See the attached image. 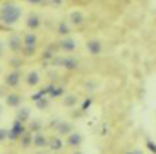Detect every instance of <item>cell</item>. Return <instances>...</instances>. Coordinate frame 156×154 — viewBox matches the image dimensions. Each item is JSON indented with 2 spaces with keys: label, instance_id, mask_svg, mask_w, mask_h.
Masks as SVG:
<instances>
[{
  "label": "cell",
  "instance_id": "cell-25",
  "mask_svg": "<svg viewBox=\"0 0 156 154\" xmlns=\"http://www.w3.org/2000/svg\"><path fill=\"white\" fill-rule=\"evenodd\" d=\"M75 154H83V152H80V151H76V152H75Z\"/></svg>",
  "mask_w": 156,
  "mask_h": 154
},
{
  "label": "cell",
  "instance_id": "cell-14",
  "mask_svg": "<svg viewBox=\"0 0 156 154\" xmlns=\"http://www.w3.org/2000/svg\"><path fill=\"white\" fill-rule=\"evenodd\" d=\"M49 147H51L53 151H60V149L64 147V142H62L60 138H51V140H49Z\"/></svg>",
  "mask_w": 156,
  "mask_h": 154
},
{
  "label": "cell",
  "instance_id": "cell-7",
  "mask_svg": "<svg viewBox=\"0 0 156 154\" xmlns=\"http://www.w3.org/2000/svg\"><path fill=\"white\" fill-rule=\"evenodd\" d=\"M20 83V73L18 71H11L7 76H5V85L7 87H16Z\"/></svg>",
  "mask_w": 156,
  "mask_h": 154
},
{
  "label": "cell",
  "instance_id": "cell-20",
  "mask_svg": "<svg viewBox=\"0 0 156 154\" xmlns=\"http://www.w3.org/2000/svg\"><path fill=\"white\" fill-rule=\"evenodd\" d=\"M5 140H9V131L0 127V142H5Z\"/></svg>",
  "mask_w": 156,
  "mask_h": 154
},
{
  "label": "cell",
  "instance_id": "cell-23",
  "mask_svg": "<svg viewBox=\"0 0 156 154\" xmlns=\"http://www.w3.org/2000/svg\"><path fill=\"white\" fill-rule=\"evenodd\" d=\"M4 54V44H2V40H0V56Z\"/></svg>",
  "mask_w": 156,
  "mask_h": 154
},
{
  "label": "cell",
  "instance_id": "cell-21",
  "mask_svg": "<svg viewBox=\"0 0 156 154\" xmlns=\"http://www.w3.org/2000/svg\"><path fill=\"white\" fill-rule=\"evenodd\" d=\"M29 143H33V134H26V136H24V142H22V145H24V147H27Z\"/></svg>",
  "mask_w": 156,
  "mask_h": 154
},
{
  "label": "cell",
  "instance_id": "cell-1",
  "mask_svg": "<svg viewBox=\"0 0 156 154\" xmlns=\"http://www.w3.org/2000/svg\"><path fill=\"white\" fill-rule=\"evenodd\" d=\"M22 16V7L15 2H4L0 5V22L4 26H15Z\"/></svg>",
  "mask_w": 156,
  "mask_h": 154
},
{
  "label": "cell",
  "instance_id": "cell-12",
  "mask_svg": "<svg viewBox=\"0 0 156 154\" xmlns=\"http://www.w3.org/2000/svg\"><path fill=\"white\" fill-rule=\"evenodd\" d=\"M56 131H58L60 134H71V132H73V125L67 123V121H62V123L56 125Z\"/></svg>",
  "mask_w": 156,
  "mask_h": 154
},
{
  "label": "cell",
  "instance_id": "cell-10",
  "mask_svg": "<svg viewBox=\"0 0 156 154\" xmlns=\"http://www.w3.org/2000/svg\"><path fill=\"white\" fill-rule=\"evenodd\" d=\"M26 82H27V85H38L40 83V75L37 73V71H29L27 76H26Z\"/></svg>",
  "mask_w": 156,
  "mask_h": 154
},
{
  "label": "cell",
  "instance_id": "cell-19",
  "mask_svg": "<svg viewBox=\"0 0 156 154\" xmlns=\"http://www.w3.org/2000/svg\"><path fill=\"white\" fill-rule=\"evenodd\" d=\"M58 33H60V35H64V37H67V35H69V26H67V22H62V24L58 26Z\"/></svg>",
  "mask_w": 156,
  "mask_h": 154
},
{
  "label": "cell",
  "instance_id": "cell-18",
  "mask_svg": "<svg viewBox=\"0 0 156 154\" xmlns=\"http://www.w3.org/2000/svg\"><path fill=\"white\" fill-rule=\"evenodd\" d=\"M27 118H29V109H18V114H16V120L24 121V120H27Z\"/></svg>",
  "mask_w": 156,
  "mask_h": 154
},
{
  "label": "cell",
  "instance_id": "cell-3",
  "mask_svg": "<svg viewBox=\"0 0 156 154\" xmlns=\"http://www.w3.org/2000/svg\"><path fill=\"white\" fill-rule=\"evenodd\" d=\"M24 132H26L24 123H22L20 120H15L13 127L9 129V140H18V138H22V136H24Z\"/></svg>",
  "mask_w": 156,
  "mask_h": 154
},
{
  "label": "cell",
  "instance_id": "cell-2",
  "mask_svg": "<svg viewBox=\"0 0 156 154\" xmlns=\"http://www.w3.org/2000/svg\"><path fill=\"white\" fill-rule=\"evenodd\" d=\"M37 44H38V37H37L35 33L26 35V37H24V47H22L24 54H26V56L35 54V51H37Z\"/></svg>",
  "mask_w": 156,
  "mask_h": 154
},
{
  "label": "cell",
  "instance_id": "cell-15",
  "mask_svg": "<svg viewBox=\"0 0 156 154\" xmlns=\"http://www.w3.org/2000/svg\"><path fill=\"white\" fill-rule=\"evenodd\" d=\"M60 64L66 67V69H76V60L75 58H64V60H60Z\"/></svg>",
  "mask_w": 156,
  "mask_h": 154
},
{
  "label": "cell",
  "instance_id": "cell-11",
  "mask_svg": "<svg viewBox=\"0 0 156 154\" xmlns=\"http://www.w3.org/2000/svg\"><path fill=\"white\" fill-rule=\"evenodd\" d=\"M33 143H35L37 147H47V145H49V140H47L44 134H40L38 132V134L33 136Z\"/></svg>",
  "mask_w": 156,
  "mask_h": 154
},
{
  "label": "cell",
  "instance_id": "cell-22",
  "mask_svg": "<svg viewBox=\"0 0 156 154\" xmlns=\"http://www.w3.org/2000/svg\"><path fill=\"white\" fill-rule=\"evenodd\" d=\"M38 107H47V102H45V100H40V102H38Z\"/></svg>",
  "mask_w": 156,
  "mask_h": 154
},
{
  "label": "cell",
  "instance_id": "cell-13",
  "mask_svg": "<svg viewBox=\"0 0 156 154\" xmlns=\"http://www.w3.org/2000/svg\"><path fill=\"white\" fill-rule=\"evenodd\" d=\"M5 102H7V105H11V107H18V105L22 103V98H20L18 94H7Z\"/></svg>",
  "mask_w": 156,
  "mask_h": 154
},
{
  "label": "cell",
  "instance_id": "cell-6",
  "mask_svg": "<svg viewBox=\"0 0 156 154\" xmlns=\"http://www.w3.org/2000/svg\"><path fill=\"white\" fill-rule=\"evenodd\" d=\"M58 45H60V49H62V51L71 53V51H75L76 42H75L73 38H69V37H67V38H62V40H60V44H58Z\"/></svg>",
  "mask_w": 156,
  "mask_h": 154
},
{
  "label": "cell",
  "instance_id": "cell-4",
  "mask_svg": "<svg viewBox=\"0 0 156 154\" xmlns=\"http://www.w3.org/2000/svg\"><path fill=\"white\" fill-rule=\"evenodd\" d=\"M87 51H89V54L98 56V54H102V51H104V44L98 38H91L87 42Z\"/></svg>",
  "mask_w": 156,
  "mask_h": 154
},
{
  "label": "cell",
  "instance_id": "cell-17",
  "mask_svg": "<svg viewBox=\"0 0 156 154\" xmlns=\"http://www.w3.org/2000/svg\"><path fill=\"white\" fill-rule=\"evenodd\" d=\"M78 102L76 96H73V94H66V98H64V105H67V107H71V105H75Z\"/></svg>",
  "mask_w": 156,
  "mask_h": 154
},
{
  "label": "cell",
  "instance_id": "cell-8",
  "mask_svg": "<svg viewBox=\"0 0 156 154\" xmlns=\"http://www.w3.org/2000/svg\"><path fill=\"white\" fill-rule=\"evenodd\" d=\"M40 24H42V18H40L37 13H33V15L27 16V24H26V26H27L29 29H38Z\"/></svg>",
  "mask_w": 156,
  "mask_h": 154
},
{
  "label": "cell",
  "instance_id": "cell-5",
  "mask_svg": "<svg viewBox=\"0 0 156 154\" xmlns=\"http://www.w3.org/2000/svg\"><path fill=\"white\" fill-rule=\"evenodd\" d=\"M9 47L13 53H20L22 47H24V37H18V35H11L9 38Z\"/></svg>",
  "mask_w": 156,
  "mask_h": 154
},
{
  "label": "cell",
  "instance_id": "cell-9",
  "mask_svg": "<svg viewBox=\"0 0 156 154\" xmlns=\"http://www.w3.org/2000/svg\"><path fill=\"white\" fill-rule=\"evenodd\" d=\"M82 134L80 132H71V134H67V143L71 145V147H78V145H82Z\"/></svg>",
  "mask_w": 156,
  "mask_h": 154
},
{
  "label": "cell",
  "instance_id": "cell-16",
  "mask_svg": "<svg viewBox=\"0 0 156 154\" xmlns=\"http://www.w3.org/2000/svg\"><path fill=\"white\" fill-rule=\"evenodd\" d=\"M71 22H73L75 26H80V24H83V15H82L80 11H75V13H71Z\"/></svg>",
  "mask_w": 156,
  "mask_h": 154
},
{
  "label": "cell",
  "instance_id": "cell-24",
  "mask_svg": "<svg viewBox=\"0 0 156 154\" xmlns=\"http://www.w3.org/2000/svg\"><path fill=\"white\" fill-rule=\"evenodd\" d=\"M133 154H142V152H140V151H134V152H133Z\"/></svg>",
  "mask_w": 156,
  "mask_h": 154
}]
</instances>
